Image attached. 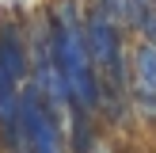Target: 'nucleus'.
Here are the masks:
<instances>
[{
  "label": "nucleus",
  "instance_id": "1",
  "mask_svg": "<svg viewBox=\"0 0 156 153\" xmlns=\"http://www.w3.org/2000/svg\"><path fill=\"white\" fill-rule=\"evenodd\" d=\"M137 88H141L145 107H152L156 99V46H145L137 58Z\"/></svg>",
  "mask_w": 156,
  "mask_h": 153
}]
</instances>
